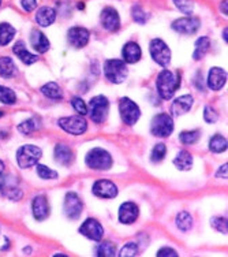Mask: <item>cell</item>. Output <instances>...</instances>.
Listing matches in <instances>:
<instances>
[{
  "instance_id": "cell-3",
  "label": "cell",
  "mask_w": 228,
  "mask_h": 257,
  "mask_svg": "<svg viewBox=\"0 0 228 257\" xmlns=\"http://www.w3.org/2000/svg\"><path fill=\"white\" fill-rule=\"evenodd\" d=\"M127 67L123 60L109 59L104 64V74L109 82L112 84H122L127 78Z\"/></svg>"
},
{
  "instance_id": "cell-15",
  "label": "cell",
  "mask_w": 228,
  "mask_h": 257,
  "mask_svg": "<svg viewBox=\"0 0 228 257\" xmlns=\"http://www.w3.org/2000/svg\"><path fill=\"white\" fill-rule=\"evenodd\" d=\"M101 25L108 32H116L120 28V18L118 11L112 7H105L101 13Z\"/></svg>"
},
{
  "instance_id": "cell-22",
  "label": "cell",
  "mask_w": 228,
  "mask_h": 257,
  "mask_svg": "<svg viewBox=\"0 0 228 257\" xmlns=\"http://www.w3.org/2000/svg\"><path fill=\"white\" fill-rule=\"evenodd\" d=\"M30 43H32V47L37 52H40V54H44V52L50 50V41L47 39V36L43 32H40V30H33L32 32Z\"/></svg>"
},
{
  "instance_id": "cell-18",
  "label": "cell",
  "mask_w": 228,
  "mask_h": 257,
  "mask_svg": "<svg viewBox=\"0 0 228 257\" xmlns=\"http://www.w3.org/2000/svg\"><path fill=\"white\" fill-rule=\"evenodd\" d=\"M32 208H33V215H35L36 220H44V219L48 218V215H50L48 200H47V197L43 196V194L36 196V197L33 198Z\"/></svg>"
},
{
  "instance_id": "cell-8",
  "label": "cell",
  "mask_w": 228,
  "mask_h": 257,
  "mask_svg": "<svg viewBox=\"0 0 228 257\" xmlns=\"http://www.w3.org/2000/svg\"><path fill=\"white\" fill-rule=\"evenodd\" d=\"M150 55L157 64L161 67H167L171 62V50L163 40L154 39L150 43Z\"/></svg>"
},
{
  "instance_id": "cell-44",
  "label": "cell",
  "mask_w": 228,
  "mask_h": 257,
  "mask_svg": "<svg viewBox=\"0 0 228 257\" xmlns=\"http://www.w3.org/2000/svg\"><path fill=\"white\" fill-rule=\"evenodd\" d=\"M212 224L217 231L227 234V219L225 218H213L212 219Z\"/></svg>"
},
{
  "instance_id": "cell-37",
  "label": "cell",
  "mask_w": 228,
  "mask_h": 257,
  "mask_svg": "<svg viewBox=\"0 0 228 257\" xmlns=\"http://www.w3.org/2000/svg\"><path fill=\"white\" fill-rule=\"evenodd\" d=\"M37 174H39V177H41L43 179L58 178V173H56V171H54L52 168L47 167V166H43V164H37Z\"/></svg>"
},
{
  "instance_id": "cell-6",
  "label": "cell",
  "mask_w": 228,
  "mask_h": 257,
  "mask_svg": "<svg viewBox=\"0 0 228 257\" xmlns=\"http://www.w3.org/2000/svg\"><path fill=\"white\" fill-rule=\"evenodd\" d=\"M150 132L156 137H169L174 132V120L168 114L156 115L150 123Z\"/></svg>"
},
{
  "instance_id": "cell-11",
  "label": "cell",
  "mask_w": 228,
  "mask_h": 257,
  "mask_svg": "<svg viewBox=\"0 0 228 257\" xmlns=\"http://www.w3.org/2000/svg\"><path fill=\"white\" fill-rule=\"evenodd\" d=\"M80 232L82 235H85L86 238H89L92 241H101L103 237H104V230H103V226L100 224V222H97L96 219H86L82 226L80 227Z\"/></svg>"
},
{
  "instance_id": "cell-21",
  "label": "cell",
  "mask_w": 228,
  "mask_h": 257,
  "mask_svg": "<svg viewBox=\"0 0 228 257\" xmlns=\"http://www.w3.org/2000/svg\"><path fill=\"white\" fill-rule=\"evenodd\" d=\"M123 62L124 63H137L141 56H142V52H141V48L137 43H133L130 41L123 47Z\"/></svg>"
},
{
  "instance_id": "cell-24",
  "label": "cell",
  "mask_w": 228,
  "mask_h": 257,
  "mask_svg": "<svg viewBox=\"0 0 228 257\" xmlns=\"http://www.w3.org/2000/svg\"><path fill=\"white\" fill-rule=\"evenodd\" d=\"M56 20V11L51 7H41L36 14V22L40 26L52 25Z\"/></svg>"
},
{
  "instance_id": "cell-42",
  "label": "cell",
  "mask_w": 228,
  "mask_h": 257,
  "mask_svg": "<svg viewBox=\"0 0 228 257\" xmlns=\"http://www.w3.org/2000/svg\"><path fill=\"white\" fill-rule=\"evenodd\" d=\"M133 18L138 24H145L148 21V15H146V13L139 6H134L133 7Z\"/></svg>"
},
{
  "instance_id": "cell-14",
  "label": "cell",
  "mask_w": 228,
  "mask_h": 257,
  "mask_svg": "<svg viewBox=\"0 0 228 257\" xmlns=\"http://www.w3.org/2000/svg\"><path fill=\"white\" fill-rule=\"evenodd\" d=\"M93 193L100 198H114L118 196V186L109 179H100L93 185Z\"/></svg>"
},
{
  "instance_id": "cell-13",
  "label": "cell",
  "mask_w": 228,
  "mask_h": 257,
  "mask_svg": "<svg viewBox=\"0 0 228 257\" xmlns=\"http://www.w3.org/2000/svg\"><path fill=\"white\" fill-rule=\"evenodd\" d=\"M201 26V21L194 17H186L172 22V29L182 35H194Z\"/></svg>"
},
{
  "instance_id": "cell-1",
  "label": "cell",
  "mask_w": 228,
  "mask_h": 257,
  "mask_svg": "<svg viewBox=\"0 0 228 257\" xmlns=\"http://www.w3.org/2000/svg\"><path fill=\"white\" fill-rule=\"evenodd\" d=\"M179 86H180V74L178 71L163 70L157 77L156 88H157V92L161 99H172L175 92L179 89Z\"/></svg>"
},
{
  "instance_id": "cell-46",
  "label": "cell",
  "mask_w": 228,
  "mask_h": 257,
  "mask_svg": "<svg viewBox=\"0 0 228 257\" xmlns=\"http://www.w3.org/2000/svg\"><path fill=\"white\" fill-rule=\"evenodd\" d=\"M157 256H178V253L172 250V249H169V247H164V249L157 252Z\"/></svg>"
},
{
  "instance_id": "cell-33",
  "label": "cell",
  "mask_w": 228,
  "mask_h": 257,
  "mask_svg": "<svg viewBox=\"0 0 228 257\" xmlns=\"http://www.w3.org/2000/svg\"><path fill=\"white\" fill-rule=\"evenodd\" d=\"M176 226L182 231H188L193 226V218L188 212H180L176 216Z\"/></svg>"
},
{
  "instance_id": "cell-36",
  "label": "cell",
  "mask_w": 228,
  "mask_h": 257,
  "mask_svg": "<svg viewBox=\"0 0 228 257\" xmlns=\"http://www.w3.org/2000/svg\"><path fill=\"white\" fill-rule=\"evenodd\" d=\"M165 154H167V147L164 144H156L154 145L153 151H152V155H150V159L152 162H161L164 158H165Z\"/></svg>"
},
{
  "instance_id": "cell-20",
  "label": "cell",
  "mask_w": 228,
  "mask_h": 257,
  "mask_svg": "<svg viewBox=\"0 0 228 257\" xmlns=\"http://www.w3.org/2000/svg\"><path fill=\"white\" fill-rule=\"evenodd\" d=\"M194 100L190 94H183L178 99L175 100L172 103V107H171V112L174 116H182V115L187 114L191 105H193Z\"/></svg>"
},
{
  "instance_id": "cell-30",
  "label": "cell",
  "mask_w": 228,
  "mask_h": 257,
  "mask_svg": "<svg viewBox=\"0 0 228 257\" xmlns=\"http://www.w3.org/2000/svg\"><path fill=\"white\" fill-rule=\"evenodd\" d=\"M41 92L48 97V99L52 100H60L63 97V92L59 88V85L55 84V82H48L45 84L43 88H41Z\"/></svg>"
},
{
  "instance_id": "cell-45",
  "label": "cell",
  "mask_w": 228,
  "mask_h": 257,
  "mask_svg": "<svg viewBox=\"0 0 228 257\" xmlns=\"http://www.w3.org/2000/svg\"><path fill=\"white\" fill-rule=\"evenodd\" d=\"M22 7H24V10L30 13L37 7V2L36 0H22Z\"/></svg>"
},
{
  "instance_id": "cell-50",
  "label": "cell",
  "mask_w": 228,
  "mask_h": 257,
  "mask_svg": "<svg viewBox=\"0 0 228 257\" xmlns=\"http://www.w3.org/2000/svg\"><path fill=\"white\" fill-rule=\"evenodd\" d=\"M224 41H227V29H224Z\"/></svg>"
},
{
  "instance_id": "cell-49",
  "label": "cell",
  "mask_w": 228,
  "mask_h": 257,
  "mask_svg": "<svg viewBox=\"0 0 228 257\" xmlns=\"http://www.w3.org/2000/svg\"><path fill=\"white\" fill-rule=\"evenodd\" d=\"M5 163H3V162H2V160H0V173H5Z\"/></svg>"
},
{
  "instance_id": "cell-41",
  "label": "cell",
  "mask_w": 228,
  "mask_h": 257,
  "mask_svg": "<svg viewBox=\"0 0 228 257\" xmlns=\"http://www.w3.org/2000/svg\"><path fill=\"white\" fill-rule=\"evenodd\" d=\"M203 119H205L208 123H214V122L218 119L217 111H216L214 108H212V107L206 105L205 109H203Z\"/></svg>"
},
{
  "instance_id": "cell-35",
  "label": "cell",
  "mask_w": 228,
  "mask_h": 257,
  "mask_svg": "<svg viewBox=\"0 0 228 257\" xmlns=\"http://www.w3.org/2000/svg\"><path fill=\"white\" fill-rule=\"evenodd\" d=\"M199 136H201L199 130H190V132L187 130V132H182L179 134V140L184 145H193L198 141Z\"/></svg>"
},
{
  "instance_id": "cell-10",
  "label": "cell",
  "mask_w": 228,
  "mask_h": 257,
  "mask_svg": "<svg viewBox=\"0 0 228 257\" xmlns=\"http://www.w3.org/2000/svg\"><path fill=\"white\" fill-rule=\"evenodd\" d=\"M0 193L13 201H18L22 197V192L17 186V179L3 173H0Z\"/></svg>"
},
{
  "instance_id": "cell-31",
  "label": "cell",
  "mask_w": 228,
  "mask_h": 257,
  "mask_svg": "<svg viewBox=\"0 0 228 257\" xmlns=\"http://www.w3.org/2000/svg\"><path fill=\"white\" fill-rule=\"evenodd\" d=\"M209 149L214 152V154H221V152H225L227 149V140L223 136L220 134H216L213 136L210 141H209Z\"/></svg>"
},
{
  "instance_id": "cell-12",
  "label": "cell",
  "mask_w": 228,
  "mask_h": 257,
  "mask_svg": "<svg viewBox=\"0 0 228 257\" xmlns=\"http://www.w3.org/2000/svg\"><path fill=\"white\" fill-rule=\"evenodd\" d=\"M81 212H82V201L78 197V194L74 192H70L66 194L65 198V213L66 216L69 219H75L80 218Z\"/></svg>"
},
{
  "instance_id": "cell-52",
  "label": "cell",
  "mask_w": 228,
  "mask_h": 257,
  "mask_svg": "<svg viewBox=\"0 0 228 257\" xmlns=\"http://www.w3.org/2000/svg\"><path fill=\"white\" fill-rule=\"evenodd\" d=\"M0 3H2V2H0Z\"/></svg>"
},
{
  "instance_id": "cell-17",
  "label": "cell",
  "mask_w": 228,
  "mask_h": 257,
  "mask_svg": "<svg viewBox=\"0 0 228 257\" xmlns=\"http://www.w3.org/2000/svg\"><path fill=\"white\" fill-rule=\"evenodd\" d=\"M139 209L134 203L127 201L120 205L119 208V220L123 224H131L138 219Z\"/></svg>"
},
{
  "instance_id": "cell-43",
  "label": "cell",
  "mask_w": 228,
  "mask_h": 257,
  "mask_svg": "<svg viewBox=\"0 0 228 257\" xmlns=\"http://www.w3.org/2000/svg\"><path fill=\"white\" fill-rule=\"evenodd\" d=\"M71 104H73L74 109L80 115L88 114V108H86V105H85V101L81 99V97H73V100H71Z\"/></svg>"
},
{
  "instance_id": "cell-16",
  "label": "cell",
  "mask_w": 228,
  "mask_h": 257,
  "mask_svg": "<svg viewBox=\"0 0 228 257\" xmlns=\"http://www.w3.org/2000/svg\"><path fill=\"white\" fill-rule=\"evenodd\" d=\"M67 39L74 48H82L89 41V32L85 28H81V26H74L69 30Z\"/></svg>"
},
{
  "instance_id": "cell-5",
  "label": "cell",
  "mask_w": 228,
  "mask_h": 257,
  "mask_svg": "<svg viewBox=\"0 0 228 257\" xmlns=\"http://www.w3.org/2000/svg\"><path fill=\"white\" fill-rule=\"evenodd\" d=\"M109 111V101L105 96H96L90 100L89 114L94 123H103Z\"/></svg>"
},
{
  "instance_id": "cell-51",
  "label": "cell",
  "mask_w": 228,
  "mask_h": 257,
  "mask_svg": "<svg viewBox=\"0 0 228 257\" xmlns=\"http://www.w3.org/2000/svg\"><path fill=\"white\" fill-rule=\"evenodd\" d=\"M3 115H5V112H3V111H0V118H2Z\"/></svg>"
},
{
  "instance_id": "cell-32",
  "label": "cell",
  "mask_w": 228,
  "mask_h": 257,
  "mask_svg": "<svg viewBox=\"0 0 228 257\" xmlns=\"http://www.w3.org/2000/svg\"><path fill=\"white\" fill-rule=\"evenodd\" d=\"M40 128V120L37 118H30L28 119V120H25V122H22V123L18 126V130H20L21 133L22 134H32L33 132H36V130H39Z\"/></svg>"
},
{
  "instance_id": "cell-19",
  "label": "cell",
  "mask_w": 228,
  "mask_h": 257,
  "mask_svg": "<svg viewBox=\"0 0 228 257\" xmlns=\"http://www.w3.org/2000/svg\"><path fill=\"white\" fill-rule=\"evenodd\" d=\"M227 82V73L220 67L210 69L208 75V86L212 90H220Z\"/></svg>"
},
{
  "instance_id": "cell-9",
  "label": "cell",
  "mask_w": 228,
  "mask_h": 257,
  "mask_svg": "<svg viewBox=\"0 0 228 257\" xmlns=\"http://www.w3.org/2000/svg\"><path fill=\"white\" fill-rule=\"evenodd\" d=\"M58 124L65 130L66 133L73 134V136H81L88 130V122L82 116H67V118H60Z\"/></svg>"
},
{
  "instance_id": "cell-34",
  "label": "cell",
  "mask_w": 228,
  "mask_h": 257,
  "mask_svg": "<svg viewBox=\"0 0 228 257\" xmlns=\"http://www.w3.org/2000/svg\"><path fill=\"white\" fill-rule=\"evenodd\" d=\"M96 254L100 257H112L116 254V246H115V243L105 241V242L100 243L99 246L96 247Z\"/></svg>"
},
{
  "instance_id": "cell-28",
  "label": "cell",
  "mask_w": 228,
  "mask_h": 257,
  "mask_svg": "<svg viewBox=\"0 0 228 257\" xmlns=\"http://www.w3.org/2000/svg\"><path fill=\"white\" fill-rule=\"evenodd\" d=\"M209 47H210V41H209L208 37H199V39L195 41V48H194L193 54L194 59H202L203 56L206 55V52L209 51Z\"/></svg>"
},
{
  "instance_id": "cell-40",
  "label": "cell",
  "mask_w": 228,
  "mask_h": 257,
  "mask_svg": "<svg viewBox=\"0 0 228 257\" xmlns=\"http://www.w3.org/2000/svg\"><path fill=\"white\" fill-rule=\"evenodd\" d=\"M138 254V246L137 243L129 242L127 245H124V247L122 249V252L119 253L120 257H129V256H137Z\"/></svg>"
},
{
  "instance_id": "cell-7",
  "label": "cell",
  "mask_w": 228,
  "mask_h": 257,
  "mask_svg": "<svg viewBox=\"0 0 228 257\" xmlns=\"http://www.w3.org/2000/svg\"><path fill=\"white\" fill-rule=\"evenodd\" d=\"M119 111L120 116L123 119L126 124H135L138 122L139 116H141V111L137 104L130 100L129 97H122L119 101Z\"/></svg>"
},
{
  "instance_id": "cell-27",
  "label": "cell",
  "mask_w": 228,
  "mask_h": 257,
  "mask_svg": "<svg viewBox=\"0 0 228 257\" xmlns=\"http://www.w3.org/2000/svg\"><path fill=\"white\" fill-rule=\"evenodd\" d=\"M15 73H17V67H15L13 59L7 58V56L0 58V75L3 78H11V77H14Z\"/></svg>"
},
{
  "instance_id": "cell-23",
  "label": "cell",
  "mask_w": 228,
  "mask_h": 257,
  "mask_svg": "<svg viewBox=\"0 0 228 257\" xmlns=\"http://www.w3.org/2000/svg\"><path fill=\"white\" fill-rule=\"evenodd\" d=\"M13 52H14L18 58H20L22 62L25 64H33L35 62L39 60V56L37 55L30 54L28 48H26V45L24 41H18V43H15V45L13 47Z\"/></svg>"
},
{
  "instance_id": "cell-26",
  "label": "cell",
  "mask_w": 228,
  "mask_h": 257,
  "mask_svg": "<svg viewBox=\"0 0 228 257\" xmlns=\"http://www.w3.org/2000/svg\"><path fill=\"white\" fill-rule=\"evenodd\" d=\"M174 164L180 171H188L193 167V156L187 151H180L174 159Z\"/></svg>"
},
{
  "instance_id": "cell-38",
  "label": "cell",
  "mask_w": 228,
  "mask_h": 257,
  "mask_svg": "<svg viewBox=\"0 0 228 257\" xmlns=\"http://www.w3.org/2000/svg\"><path fill=\"white\" fill-rule=\"evenodd\" d=\"M17 97L15 93L10 88H5V86H0V101L5 104H14Z\"/></svg>"
},
{
  "instance_id": "cell-2",
  "label": "cell",
  "mask_w": 228,
  "mask_h": 257,
  "mask_svg": "<svg viewBox=\"0 0 228 257\" xmlns=\"http://www.w3.org/2000/svg\"><path fill=\"white\" fill-rule=\"evenodd\" d=\"M86 166L92 170H99V171H105L112 167V158L111 155L101 148H94L88 152L85 158Z\"/></svg>"
},
{
  "instance_id": "cell-29",
  "label": "cell",
  "mask_w": 228,
  "mask_h": 257,
  "mask_svg": "<svg viewBox=\"0 0 228 257\" xmlns=\"http://www.w3.org/2000/svg\"><path fill=\"white\" fill-rule=\"evenodd\" d=\"M15 36V29L10 24H0V47H5V45L10 44L11 40L14 39Z\"/></svg>"
},
{
  "instance_id": "cell-48",
  "label": "cell",
  "mask_w": 228,
  "mask_h": 257,
  "mask_svg": "<svg viewBox=\"0 0 228 257\" xmlns=\"http://www.w3.org/2000/svg\"><path fill=\"white\" fill-rule=\"evenodd\" d=\"M221 10H224V14L227 15V0H224V5H221Z\"/></svg>"
},
{
  "instance_id": "cell-47",
  "label": "cell",
  "mask_w": 228,
  "mask_h": 257,
  "mask_svg": "<svg viewBox=\"0 0 228 257\" xmlns=\"http://www.w3.org/2000/svg\"><path fill=\"white\" fill-rule=\"evenodd\" d=\"M227 167H228L227 164H224L223 167H220V168H218V173L216 174V175H217L218 178H221V177H223L224 179L227 178Z\"/></svg>"
},
{
  "instance_id": "cell-4",
  "label": "cell",
  "mask_w": 228,
  "mask_h": 257,
  "mask_svg": "<svg viewBox=\"0 0 228 257\" xmlns=\"http://www.w3.org/2000/svg\"><path fill=\"white\" fill-rule=\"evenodd\" d=\"M41 149L35 145H24L17 152V162L21 168L33 167L41 159Z\"/></svg>"
},
{
  "instance_id": "cell-25",
  "label": "cell",
  "mask_w": 228,
  "mask_h": 257,
  "mask_svg": "<svg viewBox=\"0 0 228 257\" xmlns=\"http://www.w3.org/2000/svg\"><path fill=\"white\" fill-rule=\"evenodd\" d=\"M54 155L56 162L63 164V166H69L71 163V160H73V152H71V149L67 145H63V144H58L55 147Z\"/></svg>"
},
{
  "instance_id": "cell-39",
  "label": "cell",
  "mask_w": 228,
  "mask_h": 257,
  "mask_svg": "<svg viewBox=\"0 0 228 257\" xmlns=\"http://www.w3.org/2000/svg\"><path fill=\"white\" fill-rule=\"evenodd\" d=\"M174 3L179 10L183 13V14L190 15L191 13H193L194 3L191 2V0H174Z\"/></svg>"
}]
</instances>
